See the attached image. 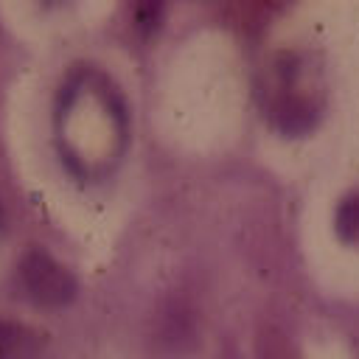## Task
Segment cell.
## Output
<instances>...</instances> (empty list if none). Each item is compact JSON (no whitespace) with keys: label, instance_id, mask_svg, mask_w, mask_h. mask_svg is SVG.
<instances>
[{"label":"cell","instance_id":"obj_3","mask_svg":"<svg viewBox=\"0 0 359 359\" xmlns=\"http://www.w3.org/2000/svg\"><path fill=\"white\" fill-rule=\"evenodd\" d=\"M337 233L348 244H359V194H351L337 208Z\"/></svg>","mask_w":359,"mask_h":359},{"label":"cell","instance_id":"obj_2","mask_svg":"<svg viewBox=\"0 0 359 359\" xmlns=\"http://www.w3.org/2000/svg\"><path fill=\"white\" fill-rule=\"evenodd\" d=\"M42 351V337L20 323L0 320V359H36Z\"/></svg>","mask_w":359,"mask_h":359},{"label":"cell","instance_id":"obj_1","mask_svg":"<svg viewBox=\"0 0 359 359\" xmlns=\"http://www.w3.org/2000/svg\"><path fill=\"white\" fill-rule=\"evenodd\" d=\"M20 283L39 306H67L76 297V278L48 252L31 250L20 261Z\"/></svg>","mask_w":359,"mask_h":359}]
</instances>
